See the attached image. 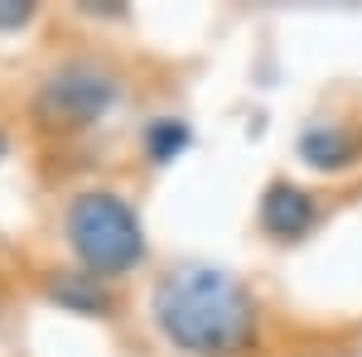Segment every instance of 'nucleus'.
<instances>
[{
	"mask_svg": "<svg viewBox=\"0 0 362 357\" xmlns=\"http://www.w3.org/2000/svg\"><path fill=\"white\" fill-rule=\"evenodd\" d=\"M63 232H68L73 256L83 261V271L97 280H116L145 261V222L112 189L78 193L63 213Z\"/></svg>",
	"mask_w": 362,
	"mask_h": 357,
	"instance_id": "nucleus-2",
	"label": "nucleus"
},
{
	"mask_svg": "<svg viewBox=\"0 0 362 357\" xmlns=\"http://www.w3.org/2000/svg\"><path fill=\"white\" fill-rule=\"evenodd\" d=\"M300 160L309 169H324V174H338V169H353L362 160V140L343 126H314L300 140Z\"/></svg>",
	"mask_w": 362,
	"mask_h": 357,
	"instance_id": "nucleus-5",
	"label": "nucleus"
},
{
	"mask_svg": "<svg viewBox=\"0 0 362 357\" xmlns=\"http://www.w3.org/2000/svg\"><path fill=\"white\" fill-rule=\"evenodd\" d=\"M189 140H194L189 121H179V116H155V121L145 126L140 145H145V160H150V165H169V160H179V155L189 150Z\"/></svg>",
	"mask_w": 362,
	"mask_h": 357,
	"instance_id": "nucleus-7",
	"label": "nucleus"
},
{
	"mask_svg": "<svg viewBox=\"0 0 362 357\" xmlns=\"http://www.w3.org/2000/svg\"><path fill=\"white\" fill-rule=\"evenodd\" d=\"M0 150H5V136H0Z\"/></svg>",
	"mask_w": 362,
	"mask_h": 357,
	"instance_id": "nucleus-9",
	"label": "nucleus"
},
{
	"mask_svg": "<svg viewBox=\"0 0 362 357\" xmlns=\"http://www.w3.org/2000/svg\"><path fill=\"white\" fill-rule=\"evenodd\" d=\"M54 300L68 304L73 314H112V295H107V285L97 280V275L87 271H68L54 280Z\"/></svg>",
	"mask_w": 362,
	"mask_h": 357,
	"instance_id": "nucleus-6",
	"label": "nucleus"
},
{
	"mask_svg": "<svg viewBox=\"0 0 362 357\" xmlns=\"http://www.w3.org/2000/svg\"><path fill=\"white\" fill-rule=\"evenodd\" d=\"M121 78L97 58H68L39 87V116L49 126H92L116 107Z\"/></svg>",
	"mask_w": 362,
	"mask_h": 357,
	"instance_id": "nucleus-3",
	"label": "nucleus"
},
{
	"mask_svg": "<svg viewBox=\"0 0 362 357\" xmlns=\"http://www.w3.org/2000/svg\"><path fill=\"white\" fill-rule=\"evenodd\" d=\"M150 319L179 353L232 357L256 338V300L237 275L218 266H179L155 280Z\"/></svg>",
	"mask_w": 362,
	"mask_h": 357,
	"instance_id": "nucleus-1",
	"label": "nucleus"
},
{
	"mask_svg": "<svg viewBox=\"0 0 362 357\" xmlns=\"http://www.w3.org/2000/svg\"><path fill=\"white\" fill-rule=\"evenodd\" d=\"M314 222H319V203H314L309 189L290 184V179H276L271 189L261 193V227L276 242H300Z\"/></svg>",
	"mask_w": 362,
	"mask_h": 357,
	"instance_id": "nucleus-4",
	"label": "nucleus"
},
{
	"mask_svg": "<svg viewBox=\"0 0 362 357\" xmlns=\"http://www.w3.org/2000/svg\"><path fill=\"white\" fill-rule=\"evenodd\" d=\"M29 5H15V0H0V25H25Z\"/></svg>",
	"mask_w": 362,
	"mask_h": 357,
	"instance_id": "nucleus-8",
	"label": "nucleus"
}]
</instances>
